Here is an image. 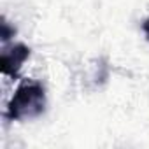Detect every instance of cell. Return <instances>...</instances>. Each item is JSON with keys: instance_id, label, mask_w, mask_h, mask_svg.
Listing matches in <instances>:
<instances>
[{"instance_id": "obj_1", "label": "cell", "mask_w": 149, "mask_h": 149, "mask_svg": "<svg viewBox=\"0 0 149 149\" xmlns=\"http://www.w3.org/2000/svg\"><path fill=\"white\" fill-rule=\"evenodd\" d=\"M44 109H46V91L42 84L35 81H25L14 90L7 104L6 116L11 121H26L40 116Z\"/></svg>"}, {"instance_id": "obj_2", "label": "cell", "mask_w": 149, "mask_h": 149, "mask_svg": "<svg viewBox=\"0 0 149 149\" xmlns=\"http://www.w3.org/2000/svg\"><path fill=\"white\" fill-rule=\"evenodd\" d=\"M30 49L23 44H14L11 47H4L0 54V70L7 77H16L23 63L28 60Z\"/></svg>"}, {"instance_id": "obj_3", "label": "cell", "mask_w": 149, "mask_h": 149, "mask_svg": "<svg viewBox=\"0 0 149 149\" xmlns=\"http://www.w3.org/2000/svg\"><path fill=\"white\" fill-rule=\"evenodd\" d=\"M0 37H2V40L6 42V40H9L11 37H14V28H11L9 26V23L6 21V19H2V25H0Z\"/></svg>"}, {"instance_id": "obj_4", "label": "cell", "mask_w": 149, "mask_h": 149, "mask_svg": "<svg viewBox=\"0 0 149 149\" xmlns=\"http://www.w3.org/2000/svg\"><path fill=\"white\" fill-rule=\"evenodd\" d=\"M142 32H144V35H146V39L149 40V18L142 23Z\"/></svg>"}]
</instances>
